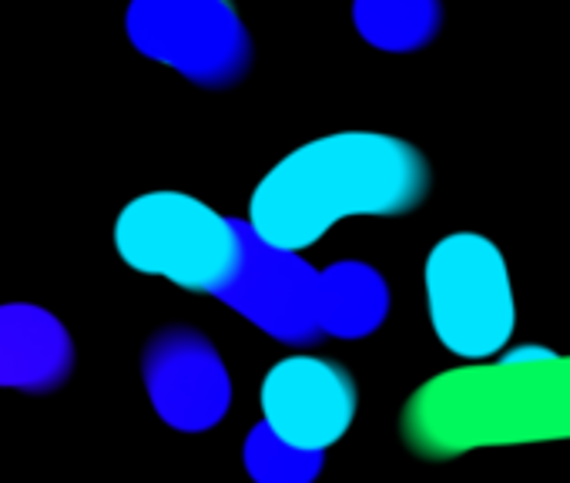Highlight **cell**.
Instances as JSON below:
<instances>
[{"instance_id": "obj_1", "label": "cell", "mask_w": 570, "mask_h": 483, "mask_svg": "<svg viewBox=\"0 0 570 483\" xmlns=\"http://www.w3.org/2000/svg\"><path fill=\"white\" fill-rule=\"evenodd\" d=\"M115 249L135 273L215 296L278 343L309 346L323 336V273L202 198L165 188L128 201Z\"/></svg>"}, {"instance_id": "obj_2", "label": "cell", "mask_w": 570, "mask_h": 483, "mask_svg": "<svg viewBox=\"0 0 570 483\" xmlns=\"http://www.w3.org/2000/svg\"><path fill=\"white\" fill-rule=\"evenodd\" d=\"M430 191L420 148L383 131H336L285 155L255 185L248 225L285 253H303L343 218L406 215Z\"/></svg>"}, {"instance_id": "obj_3", "label": "cell", "mask_w": 570, "mask_h": 483, "mask_svg": "<svg viewBox=\"0 0 570 483\" xmlns=\"http://www.w3.org/2000/svg\"><path fill=\"white\" fill-rule=\"evenodd\" d=\"M400 430L423 460L570 440V356L517 346L493 363L446 369L410 396Z\"/></svg>"}, {"instance_id": "obj_4", "label": "cell", "mask_w": 570, "mask_h": 483, "mask_svg": "<svg viewBox=\"0 0 570 483\" xmlns=\"http://www.w3.org/2000/svg\"><path fill=\"white\" fill-rule=\"evenodd\" d=\"M436 339L470 363L500 356L517 326V303L503 253L480 231L443 235L423 269Z\"/></svg>"}, {"instance_id": "obj_5", "label": "cell", "mask_w": 570, "mask_h": 483, "mask_svg": "<svg viewBox=\"0 0 570 483\" xmlns=\"http://www.w3.org/2000/svg\"><path fill=\"white\" fill-rule=\"evenodd\" d=\"M128 38L195 85H232L248 65V38L228 0H131Z\"/></svg>"}, {"instance_id": "obj_6", "label": "cell", "mask_w": 570, "mask_h": 483, "mask_svg": "<svg viewBox=\"0 0 570 483\" xmlns=\"http://www.w3.org/2000/svg\"><path fill=\"white\" fill-rule=\"evenodd\" d=\"M262 423L309 453H326L356 420V379L323 356H289L262 383Z\"/></svg>"}, {"instance_id": "obj_7", "label": "cell", "mask_w": 570, "mask_h": 483, "mask_svg": "<svg viewBox=\"0 0 570 483\" xmlns=\"http://www.w3.org/2000/svg\"><path fill=\"white\" fill-rule=\"evenodd\" d=\"M141 376L155 413L178 433H205L228 413V369L212 339L191 326L158 329L145 343Z\"/></svg>"}, {"instance_id": "obj_8", "label": "cell", "mask_w": 570, "mask_h": 483, "mask_svg": "<svg viewBox=\"0 0 570 483\" xmlns=\"http://www.w3.org/2000/svg\"><path fill=\"white\" fill-rule=\"evenodd\" d=\"M75 373V339L68 326L31 303L0 306V386L21 393H55Z\"/></svg>"}, {"instance_id": "obj_9", "label": "cell", "mask_w": 570, "mask_h": 483, "mask_svg": "<svg viewBox=\"0 0 570 483\" xmlns=\"http://www.w3.org/2000/svg\"><path fill=\"white\" fill-rule=\"evenodd\" d=\"M390 313V286L366 263H336L323 273L320 326L323 336L363 339L383 326Z\"/></svg>"}, {"instance_id": "obj_10", "label": "cell", "mask_w": 570, "mask_h": 483, "mask_svg": "<svg viewBox=\"0 0 570 483\" xmlns=\"http://www.w3.org/2000/svg\"><path fill=\"white\" fill-rule=\"evenodd\" d=\"M242 460L255 483H313L323 470V453L285 443L265 423L252 426L242 446Z\"/></svg>"}, {"instance_id": "obj_11", "label": "cell", "mask_w": 570, "mask_h": 483, "mask_svg": "<svg viewBox=\"0 0 570 483\" xmlns=\"http://www.w3.org/2000/svg\"><path fill=\"white\" fill-rule=\"evenodd\" d=\"M390 11V18H383V21H373V24H366L363 31L376 41V45H393V38L390 34H406V48L413 45V31H420V38L430 31L426 24H430V11H436V4H430V0H380L376 4V14H386Z\"/></svg>"}]
</instances>
